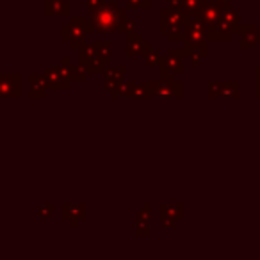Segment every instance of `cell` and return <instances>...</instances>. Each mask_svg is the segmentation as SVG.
Here are the masks:
<instances>
[{
  "mask_svg": "<svg viewBox=\"0 0 260 260\" xmlns=\"http://www.w3.org/2000/svg\"><path fill=\"white\" fill-rule=\"evenodd\" d=\"M45 82H47L48 89H57V91H68L72 86V80L66 75V72L62 70L61 64L50 66L43 72Z\"/></svg>",
  "mask_w": 260,
  "mask_h": 260,
  "instance_id": "8992f818",
  "label": "cell"
},
{
  "mask_svg": "<svg viewBox=\"0 0 260 260\" xmlns=\"http://www.w3.org/2000/svg\"><path fill=\"white\" fill-rule=\"evenodd\" d=\"M22 96V77L18 73H2L0 75V98Z\"/></svg>",
  "mask_w": 260,
  "mask_h": 260,
  "instance_id": "52a82bcc",
  "label": "cell"
},
{
  "mask_svg": "<svg viewBox=\"0 0 260 260\" xmlns=\"http://www.w3.org/2000/svg\"><path fill=\"white\" fill-rule=\"evenodd\" d=\"M136 234H138V235H150L152 232H150L148 224H138V223H136Z\"/></svg>",
  "mask_w": 260,
  "mask_h": 260,
  "instance_id": "ffe728a7",
  "label": "cell"
},
{
  "mask_svg": "<svg viewBox=\"0 0 260 260\" xmlns=\"http://www.w3.org/2000/svg\"><path fill=\"white\" fill-rule=\"evenodd\" d=\"M134 29H136V22H134L132 18H128V16H126V18L121 22V27H119V32L130 34V32H134Z\"/></svg>",
  "mask_w": 260,
  "mask_h": 260,
  "instance_id": "d6986e66",
  "label": "cell"
},
{
  "mask_svg": "<svg viewBox=\"0 0 260 260\" xmlns=\"http://www.w3.org/2000/svg\"><path fill=\"white\" fill-rule=\"evenodd\" d=\"M159 219H180V207H159Z\"/></svg>",
  "mask_w": 260,
  "mask_h": 260,
  "instance_id": "9a60e30c",
  "label": "cell"
},
{
  "mask_svg": "<svg viewBox=\"0 0 260 260\" xmlns=\"http://www.w3.org/2000/svg\"><path fill=\"white\" fill-rule=\"evenodd\" d=\"M159 80H173V75L182 73V54L178 50H170L166 57L159 62Z\"/></svg>",
  "mask_w": 260,
  "mask_h": 260,
  "instance_id": "5b68a950",
  "label": "cell"
},
{
  "mask_svg": "<svg viewBox=\"0 0 260 260\" xmlns=\"http://www.w3.org/2000/svg\"><path fill=\"white\" fill-rule=\"evenodd\" d=\"M150 217H152V209H150V205H145V209L138 212V219H136V223L138 224H148Z\"/></svg>",
  "mask_w": 260,
  "mask_h": 260,
  "instance_id": "ac0fdd59",
  "label": "cell"
},
{
  "mask_svg": "<svg viewBox=\"0 0 260 260\" xmlns=\"http://www.w3.org/2000/svg\"><path fill=\"white\" fill-rule=\"evenodd\" d=\"M112 45L109 41H94V43L86 45L79 48V64L86 70L87 73L104 72L111 64Z\"/></svg>",
  "mask_w": 260,
  "mask_h": 260,
  "instance_id": "7a4b0ae2",
  "label": "cell"
},
{
  "mask_svg": "<svg viewBox=\"0 0 260 260\" xmlns=\"http://www.w3.org/2000/svg\"><path fill=\"white\" fill-rule=\"evenodd\" d=\"M126 18V8L119 6V0L102 2L98 8L91 9L87 15V30L89 34H114L119 32L121 22Z\"/></svg>",
  "mask_w": 260,
  "mask_h": 260,
  "instance_id": "6da1fadb",
  "label": "cell"
},
{
  "mask_svg": "<svg viewBox=\"0 0 260 260\" xmlns=\"http://www.w3.org/2000/svg\"><path fill=\"white\" fill-rule=\"evenodd\" d=\"M52 214H54V205H50V203H41V205L38 207V216H40V219H50Z\"/></svg>",
  "mask_w": 260,
  "mask_h": 260,
  "instance_id": "e0dca14e",
  "label": "cell"
},
{
  "mask_svg": "<svg viewBox=\"0 0 260 260\" xmlns=\"http://www.w3.org/2000/svg\"><path fill=\"white\" fill-rule=\"evenodd\" d=\"M119 4H123L126 9H150L152 2L150 0H119Z\"/></svg>",
  "mask_w": 260,
  "mask_h": 260,
  "instance_id": "2e32d148",
  "label": "cell"
},
{
  "mask_svg": "<svg viewBox=\"0 0 260 260\" xmlns=\"http://www.w3.org/2000/svg\"><path fill=\"white\" fill-rule=\"evenodd\" d=\"M87 34H89L87 18H82V16H73V18H70L68 23L61 27V40L68 43L70 48H73V50H79L86 43Z\"/></svg>",
  "mask_w": 260,
  "mask_h": 260,
  "instance_id": "277c9868",
  "label": "cell"
},
{
  "mask_svg": "<svg viewBox=\"0 0 260 260\" xmlns=\"http://www.w3.org/2000/svg\"><path fill=\"white\" fill-rule=\"evenodd\" d=\"M29 84H30V91L29 96L30 98H45L48 91V86L45 82V77L40 73H30L29 75Z\"/></svg>",
  "mask_w": 260,
  "mask_h": 260,
  "instance_id": "4fadbf2b",
  "label": "cell"
},
{
  "mask_svg": "<svg viewBox=\"0 0 260 260\" xmlns=\"http://www.w3.org/2000/svg\"><path fill=\"white\" fill-rule=\"evenodd\" d=\"M104 0H86V4H87V11H91V9L98 8V6L102 4Z\"/></svg>",
  "mask_w": 260,
  "mask_h": 260,
  "instance_id": "44dd1931",
  "label": "cell"
},
{
  "mask_svg": "<svg viewBox=\"0 0 260 260\" xmlns=\"http://www.w3.org/2000/svg\"><path fill=\"white\" fill-rule=\"evenodd\" d=\"M61 66H62V70L66 72V75L70 77V80H72V82H86L87 72L79 64V62L75 64V62H72V59H70V57H62L61 59Z\"/></svg>",
  "mask_w": 260,
  "mask_h": 260,
  "instance_id": "8fae6325",
  "label": "cell"
},
{
  "mask_svg": "<svg viewBox=\"0 0 260 260\" xmlns=\"http://www.w3.org/2000/svg\"><path fill=\"white\" fill-rule=\"evenodd\" d=\"M72 2L68 0H47L45 2V15L47 16H70Z\"/></svg>",
  "mask_w": 260,
  "mask_h": 260,
  "instance_id": "7c38bea8",
  "label": "cell"
},
{
  "mask_svg": "<svg viewBox=\"0 0 260 260\" xmlns=\"http://www.w3.org/2000/svg\"><path fill=\"white\" fill-rule=\"evenodd\" d=\"M143 57H145V62H146V66H159V62H160V54H159V50H157L155 47H152V43L150 41H146V45H145V50H143Z\"/></svg>",
  "mask_w": 260,
  "mask_h": 260,
  "instance_id": "5bb4252c",
  "label": "cell"
},
{
  "mask_svg": "<svg viewBox=\"0 0 260 260\" xmlns=\"http://www.w3.org/2000/svg\"><path fill=\"white\" fill-rule=\"evenodd\" d=\"M126 72H128V70H126V66H114V68L107 66V68L104 70V86H105V89H107L109 93H112V91L118 89V87L125 82Z\"/></svg>",
  "mask_w": 260,
  "mask_h": 260,
  "instance_id": "ba28073f",
  "label": "cell"
},
{
  "mask_svg": "<svg viewBox=\"0 0 260 260\" xmlns=\"http://www.w3.org/2000/svg\"><path fill=\"white\" fill-rule=\"evenodd\" d=\"M162 2H168V0H162Z\"/></svg>",
  "mask_w": 260,
  "mask_h": 260,
  "instance_id": "7402d4cb",
  "label": "cell"
},
{
  "mask_svg": "<svg viewBox=\"0 0 260 260\" xmlns=\"http://www.w3.org/2000/svg\"><path fill=\"white\" fill-rule=\"evenodd\" d=\"M159 30L170 41L184 40V13L164 8L159 11Z\"/></svg>",
  "mask_w": 260,
  "mask_h": 260,
  "instance_id": "3957f363",
  "label": "cell"
},
{
  "mask_svg": "<svg viewBox=\"0 0 260 260\" xmlns=\"http://www.w3.org/2000/svg\"><path fill=\"white\" fill-rule=\"evenodd\" d=\"M62 219L70 221V224L72 226H77L79 224V221H84L86 219V205H82V203H73V205H68V203H64L62 205Z\"/></svg>",
  "mask_w": 260,
  "mask_h": 260,
  "instance_id": "30bf717a",
  "label": "cell"
},
{
  "mask_svg": "<svg viewBox=\"0 0 260 260\" xmlns=\"http://www.w3.org/2000/svg\"><path fill=\"white\" fill-rule=\"evenodd\" d=\"M146 45V38L143 36L141 32H130L126 34V41H125V50L128 57H138V55H143V50H145Z\"/></svg>",
  "mask_w": 260,
  "mask_h": 260,
  "instance_id": "9c48e42d",
  "label": "cell"
}]
</instances>
